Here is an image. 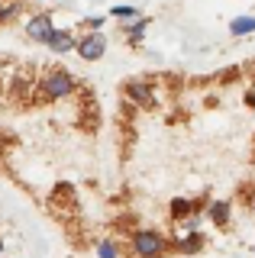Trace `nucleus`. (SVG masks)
<instances>
[{
	"label": "nucleus",
	"mask_w": 255,
	"mask_h": 258,
	"mask_svg": "<svg viewBox=\"0 0 255 258\" xmlns=\"http://www.w3.org/2000/svg\"><path fill=\"white\" fill-rule=\"evenodd\" d=\"M245 207H249V210H252V213H255V187H252L249 194H245Z\"/></svg>",
	"instance_id": "2eb2a0df"
},
{
	"label": "nucleus",
	"mask_w": 255,
	"mask_h": 258,
	"mask_svg": "<svg viewBox=\"0 0 255 258\" xmlns=\"http://www.w3.org/2000/svg\"><path fill=\"white\" fill-rule=\"evenodd\" d=\"M17 13H20V4H17V0H13V4L7 7V10H0V26H4V23H10V20H13V16H17Z\"/></svg>",
	"instance_id": "ddd939ff"
},
{
	"label": "nucleus",
	"mask_w": 255,
	"mask_h": 258,
	"mask_svg": "<svg viewBox=\"0 0 255 258\" xmlns=\"http://www.w3.org/2000/svg\"><path fill=\"white\" fill-rule=\"evenodd\" d=\"M123 255V248H119L116 239H100L97 242V258H119Z\"/></svg>",
	"instance_id": "9b49d317"
},
{
	"label": "nucleus",
	"mask_w": 255,
	"mask_h": 258,
	"mask_svg": "<svg viewBox=\"0 0 255 258\" xmlns=\"http://www.w3.org/2000/svg\"><path fill=\"white\" fill-rule=\"evenodd\" d=\"M110 16H116V20H139V10L136 7H113Z\"/></svg>",
	"instance_id": "f8f14e48"
},
{
	"label": "nucleus",
	"mask_w": 255,
	"mask_h": 258,
	"mask_svg": "<svg viewBox=\"0 0 255 258\" xmlns=\"http://www.w3.org/2000/svg\"><path fill=\"white\" fill-rule=\"evenodd\" d=\"M78 55H81L84 61H100L103 52H107V36L103 32H84L81 39H78Z\"/></svg>",
	"instance_id": "20e7f679"
},
{
	"label": "nucleus",
	"mask_w": 255,
	"mask_h": 258,
	"mask_svg": "<svg viewBox=\"0 0 255 258\" xmlns=\"http://www.w3.org/2000/svg\"><path fill=\"white\" fill-rule=\"evenodd\" d=\"M103 23H107V16H87V20H84V26H87V32H100Z\"/></svg>",
	"instance_id": "4468645a"
},
{
	"label": "nucleus",
	"mask_w": 255,
	"mask_h": 258,
	"mask_svg": "<svg viewBox=\"0 0 255 258\" xmlns=\"http://www.w3.org/2000/svg\"><path fill=\"white\" fill-rule=\"evenodd\" d=\"M204 216L210 220V226H217V229H226L229 220H233V204L229 200H210L204 210Z\"/></svg>",
	"instance_id": "423d86ee"
},
{
	"label": "nucleus",
	"mask_w": 255,
	"mask_h": 258,
	"mask_svg": "<svg viewBox=\"0 0 255 258\" xmlns=\"http://www.w3.org/2000/svg\"><path fill=\"white\" fill-rule=\"evenodd\" d=\"M130 258H168L171 255V239L155 226H142L130 232V242L123 248Z\"/></svg>",
	"instance_id": "f257e3e1"
},
{
	"label": "nucleus",
	"mask_w": 255,
	"mask_h": 258,
	"mask_svg": "<svg viewBox=\"0 0 255 258\" xmlns=\"http://www.w3.org/2000/svg\"><path fill=\"white\" fill-rule=\"evenodd\" d=\"M78 91V78L65 68H52L42 75V84H39V97L42 100H65Z\"/></svg>",
	"instance_id": "f03ea898"
},
{
	"label": "nucleus",
	"mask_w": 255,
	"mask_h": 258,
	"mask_svg": "<svg viewBox=\"0 0 255 258\" xmlns=\"http://www.w3.org/2000/svg\"><path fill=\"white\" fill-rule=\"evenodd\" d=\"M201 210H207V207H197V200L174 197L171 204H168V216H171V223H184V220H190V216H197Z\"/></svg>",
	"instance_id": "0eeeda50"
},
{
	"label": "nucleus",
	"mask_w": 255,
	"mask_h": 258,
	"mask_svg": "<svg viewBox=\"0 0 255 258\" xmlns=\"http://www.w3.org/2000/svg\"><path fill=\"white\" fill-rule=\"evenodd\" d=\"M0 252H4V242H0Z\"/></svg>",
	"instance_id": "dca6fc26"
},
{
	"label": "nucleus",
	"mask_w": 255,
	"mask_h": 258,
	"mask_svg": "<svg viewBox=\"0 0 255 258\" xmlns=\"http://www.w3.org/2000/svg\"><path fill=\"white\" fill-rule=\"evenodd\" d=\"M45 45H49L55 55H68V52H75V48H78V39L71 36L68 29H55V32H52V39H49Z\"/></svg>",
	"instance_id": "6e6552de"
},
{
	"label": "nucleus",
	"mask_w": 255,
	"mask_h": 258,
	"mask_svg": "<svg viewBox=\"0 0 255 258\" xmlns=\"http://www.w3.org/2000/svg\"><path fill=\"white\" fill-rule=\"evenodd\" d=\"M126 36H130V42L133 45H139L142 42V36H146V29H149V16H139V20H133V23H126Z\"/></svg>",
	"instance_id": "1a4fd4ad"
},
{
	"label": "nucleus",
	"mask_w": 255,
	"mask_h": 258,
	"mask_svg": "<svg viewBox=\"0 0 255 258\" xmlns=\"http://www.w3.org/2000/svg\"><path fill=\"white\" fill-rule=\"evenodd\" d=\"M123 97L130 103H136V107H142V110H152L158 103L152 84H146V81H126V84H123Z\"/></svg>",
	"instance_id": "7ed1b4c3"
},
{
	"label": "nucleus",
	"mask_w": 255,
	"mask_h": 258,
	"mask_svg": "<svg viewBox=\"0 0 255 258\" xmlns=\"http://www.w3.org/2000/svg\"><path fill=\"white\" fill-rule=\"evenodd\" d=\"M52 32H55V20H52V13H36V16H29V23H26V36H29V42H49L52 39Z\"/></svg>",
	"instance_id": "39448f33"
},
{
	"label": "nucleus",
	"mask_w": 255,
	"mask_h": 258,
	"mask_svg": "<svg viewBox=\"0 0 255 258\" xmlns=\"http://www.w3.org/2000/svg\"><path fill=\"white\" fill-rule=\"evenodd\" d=\"M229 32H233V36H252L255 32V16H236V20L229 23Z\"/></svg>",
	"instance_id": "9d476101"
}]
</instances>
